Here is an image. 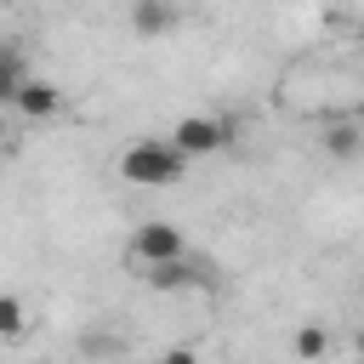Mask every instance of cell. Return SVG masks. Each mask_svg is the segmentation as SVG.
<instances>
[{"mask_svg":"<svg viewBox=\"0 0 364 364\" xmlns=\"http://www.w3.org/2000/svg\"><path fill=\"white\" fill-rule=\"evenodd\" d=\"M182 171H188V159L171 148V136H136L119 154V176L136 188H171V182H182Z\"/></svg>","mask_w":364,"mask_h":364,"instance_id":"obj_1","label":"cell"},{"mask_svg":"<svg viewBox=\"0 0 364 364\" xmlns=\"http://www.w3.org/2000/svg\"><path fill=\"white\" fill-rule=\"evenodd\" d=\"M131 256L154 273V267H171V262H188V239L176 222H142L131 233Z\"/></svg>","mask_w":364,"mask_h":364,"instance_id":"obj_2","label":"cell"},{"mask_svg":"<svg viewBox=\"0 0 364 364\" xmlns=\"http://www.w3.org/2000/svg\"><path fill=\"white\" fill-rule=\"evenodd\" d=\"M233 142V119H210V114H188V119H176V131H171V148L182 154V159H205V154H216V148H228Z\"/></svg>","mask_w":364,"mask_h":364,"instance_id":"obj_3","label":"cell"},{"mask_svg":"<svg viewBox=\"0 0 364 364\" xmlns=\"http://www.w3.org/2000/svg\"><path fill=\"white\" fill-rule=\"evenodd\" d=\"M34 74H28V57H23V46L17 40H0V102H11L17 108V97H23V85H28Z\"/></svg>","mask_w":364,"mask_h":364,"instance_id":"obj_4","label":"cell"},{"mask_svg":"<svg viewBox=\"0 0 364 364\" xmlns=\"http://www.w3.org/2000/svg\"><path fill=\"white\" fill-rule=\"evenodd\" d=\"M57 108H63V91H57L51 80H28L23 97H17V114H23V119H51Z\"/></svg>","mask_w":364,"mask_h":364,"instance_id":"obj_5","label":"cell"},{"mask_svg":"<svg viewBox=\"0 0 364 364\" xmlns=\"http://www.w3.org/2000/svg\"><path fill=\"white\" fill-rule=\"evenodd\" d=\"M131 28H136V34H165V28H176V6H165V0H136V6H131Z\"/></svg>","mask_w":364,"mask_h":364,"instance_id":"obj_6","label":"cell"},{"mask_svg":"<svg viewBox=\"0 0 364 364\" xmlns=\"http://www.w3.org/2000/svg\"><path fill=\"white\" fill-rule=\"evenodd\" d=\"M324 353H330L324 324H301V330H296V358H301V364H313V358H324Z\"/></svg>","mask_w":364,"mask_h":364,"instance_id":"obj_7","label":"cell"},{"mask_svg":"<svg viewBox=\"0 0 364 364\" xmlns=\"http://www.w3.org/2000/svg\"><path fill=\"white\" fill-rule=\"evenodd\" d=\"M23 330H28L23 301H17V296H0V336H23Z\"/></svg>","mask_w":364,"mask_h":364,"instance_id":"obj_8","label":"cell"},{"mask_svg":"<svg viewBox=\"0 0 364 364\" xmlns=\"http://www.w3.org/2000/svg\"><path fill=\"white\" fill-rule=\"evenodd\" d=\"M148 284H154V290H176V284H188V267H182V262L154 267V273H148Z\"/></svg>","mask_w":364,"mask_h":364,"instance_id":"obj_9","label":"cell"},{"mask_svg":"<svg viewBox=\"0 0 364 364\" xmlns=\"http://www.w3.org/2000/svg\"><path fill=\"white\" fill-rule=\"evenodd\" d=\"M330 154H353V131H347V125L330 131Z\"/></svg>","mask_w":364,"mask_h":364,"instance_id":"obj_10","label":"cell"},{"mask_svg":"<svg viewBox=\"0 0 364 364\" xmlns=\"http://www.w3.org/2000/svg\"><path fill=\"white\" fill-rule=\"evenodd\" d=\"M159 364H199V358H193V353H188V347H171V353H165V358H159Z\"/></svg>","mask_w":364,"mask_h":364,"instance_id":"obj_11","label":"cell"},{"mask_svg":"<svg viewBox=\"0 0 364 364\" xmlns=\"http://www.w3.org/2000/svg\"><path fill=\"white\" fill-rule=\"evenodd\" d=\"M358 358H364V324H358Z\"/></svg>","mask_w":364,"mask_h":364,"instance_id":"obj_12","label":"cell"}]
</instances>
